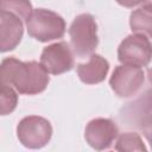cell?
Listing matches in <instances>:
<instances>
[{
    "label": "cell",
    "mask_w": 152,
    "mask_h": 152,
    "mask_svg": "<svg viewBox=\"0 0 152 152\" xmlns=\"http://www.w3.org/2000/svg\"><path fill=\"white\" fill-rule=\"evenodd\" d=\"M17 137L27 148H42L52 137V126L49 120L38 115L23 118L17 126Z\"/></svg>",
    "instance_id": "obj_4"
},
{
    "label": "cell",
    "mask_w": 152,
    "mask_h": 152,
    "mask_svg": "<svg viewBox=\"0 0 152 152\" xmlns=\"http://www.w3.org/2000/svg\"><path fill=\"white\" fill-rule=\"evenodd\" d=\"M119 135V134H118ZM116 144H115V150L116 151H146V146L144 145L142 139L138 133L134 132H125L116 137Z\"/></svg>",
    "instance_id": "obj_12"
},
{
    "label": "cell",
    "mask_w": 152,
    "mask_h": 152,
    "mask_svg": "<svg viewBox=\"0 0 152 152\" xmlns=\"http://www.w3.org/2000/svg\"><path fill=\"white\" fill-rule=\"evenodd\" d=\"M27 33L38 42L46 43L62 38L65 33L64 19L53 11L45 8L32 10L26 19Z\"/></svg>",
    "instance_id": "obj_2"
},
{
    "label": "cell",
    "mask_w": 152,
    "mask_h": 152,
    "mask_svg": "<svg viewBox=\"0 0 152 152\" xmlns=\"http://www.w3.org/2000/svg\"><path fill=\"white\" fill-rule=\"evenodd\" d=\"M1 68L8 86H13L19 94L36 95L45 90L50 82L49 72L36 62H21L14 57L5 58Z\"/></svg>",
    "instance_id": "obj_1"
},
{
    "label": "cell",
    "mask_w": 152,
    "mask_h": 152,
    "mask_svg": "<svg viewBox=\"0 0 152 152\" xmlns=\"http://www.w3.org/2000/svg\"><path fill=\"white\" fill-rule=\"evenodd\" d=\"M0 11L12 12L21 20H26L32 12V5L30 0H0Z\"/></svg>",
    "instance_id": "obj_13"
},
{
    "label": "cell",
    "mask_w": 152,
    "mask_h": 152,
    "mask_svg": "<svg viewBox=\"0 0 152 152\" xmlns=\"http://www.w3.org/2000/svg\"><path fill=\"white\" fill-rule=\"evenodd\" d=\"M18 104V95L12 87H4L0 89V115L11 114Z\"/></svg>",
    "instance_id": "obj_14"
},
{
    "label": "cell",
    "mask_w": 152,
    "mask_h": 152,
    "mask_svg": "<svg viewBox=\"0 0 152 152\" xmlns=\"http://www.w3.org/2000/svg\"><path fill=\"white\" fill-rule=\"evenodd\" d=\"M152 56L150 37L142 33L127 36L118 48V59L122 64L139 68L147 66Z\"/></svg>",
    "instance_id": "obj_5"
},
{
    "label": "cell",
    "mask_w": 152,
    "mask_h": 152,
    "mask_svg": "<svg viewBox=\"0 0 152 152\" xmlns=\"http://www.w3.org/2000/svg\"><path fill=\"white\" fill-rule=\"evenodd\" d=\"M129 26L134 33H142L147 37L151 36L152 28V6L150 1L134 10L129 17Z\"/></svg>",
    "instance_id": "obj_11"
},
{
    "label": "cell",
    "mask_w": 152,
    "mask_h": 152,
    "mask_svg": "<svg viewBox=\"0 0 152 152\" xmlns=\"http://www.w3.org/2000/svg\"><path fill=\"white\" fill-rule=\"evenodd\" d=\"M40 64L52 75H61L71 70L74 66V56L69 44L58 42L44 48L40 55Z\"/></svg>",
    "instance_id": "obj_8"
},
{
    "label": "cell",
    "mask_w": 152,
    "mask_h": 152,
    "mask_svg": "<svg viewBox=\"0 0 152 152\" xmlns=\"http://www.w3.org/2000/svg\"><path fill=\"white\" fill-rule=\"evenodd\" d=\"M69 34L72 51L78 58H84L94 53L99 44V37L97 25L91 14H78L70 25Z\"/></svg>",
    "instance_id": "obj_3"
},
{
    "label": "cell",
    "mask_w": 152,
    "mask_h": 152,
    "mask_svg": "<svg viewBox=\"0 0 152 152\" xmlns=\"http://www.w3.org/2000/svg\"><path fill=\"white\" fill-rule=\"evenodd\" d=\"M4 87H8V84L6 82V78H5V75H4V71H2V68H1V64H0V89L4 88Z\"/></svg>",
    "instance_id": "obj_16"
},
{
    "label": "cell",
    "mask_w": 152,
    "mask_h": 152,
    "mask_svg": "<svg viewBox=\"0 0 152 152\" xmlns=\"http://www.w3.org/2000/svg\"><path fill=\"white\" fill-rule=\"evenodd\" d=\"M24 33L23 20L12 12L0 11V52L14 50Z\"/></svg>",
    "instance_id": "obj_9"
},
{
    "label": "cell",
    "mask_w": 152,
    "mask_h": 152,
    "mask_svg": "<svg viewBox=\"0 0 152 152\" xmlns=\"http://www.w3.org/2000/svg\"><path fill=\"white\" fill-rule=\"evenodd\" d=\"M148 0H116V2L124 7H128V8H132L134 6H138V5H141L144 2H146Z\"/></svg>",
    "instance_id": "obj_15"
},
{
    "label": "cell",
    "mask_w": 152,
    "mask_h": 152,
    "mask_svg": "<svg viewBox=\"0 0 152 152\" xmlns=\"http://www.w3.org/2000/svg\"><path fill=\"white\" fill-rule=\"evenodd\" d=\"M145 82L142 68L121 64L118 65L109 80V86L119 97H131L139 93Z\"/></svg>",
    "instance_id": "obj_6"
},
{
    "label": "cell",
    "mask_w": 152,
    "mask_h": 152,
    "mask_svg": "<svg viewBox=\"0 0 152 152\" xmlns=\"http://www.w3.org/2000/svg\"><path fill=\"white\" fill-rule=\"evenodd\" d=\"M119 134L116 124L107 118H96L90 120L84 129L86 141L90 147L97 151L108 150Z\"/></svg>",
    "instance_id": "obj_7"
},
{
    "label": "cell",
    "mask_w": 152,
    "mask_h": 152,
    "mask_svg": "<svg viewBox=\"0 0 152 152\" xmlns=\"http://www.w3.org/2000/svg\"><path fill=\"white\" fill-rule=\"evenodd\" d=\"M108 70V61L96 53H91L87 63H80L77 65V75L86 84H97L104 81Z\"/></svg>",
    "instance_id": "obj_10"
}]
</instances>
